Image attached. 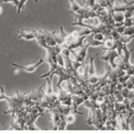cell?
<instances>
[{
    "mask_svg": "<svg viewBox=\"0 0 134 134\" xmlns=\"http://www.w3.org/2000/svg\"><path fill=\"white\" fill-rule=\"evenodd\" d=\"M38 0H35V2H36V3H38Z\"/></svg>",
    "mask_w": 134,
    "mask_h": 134,
    "instance_id": "24",
    "label": "cell"
},
{
    "mask_svg": "<svg viewBox=\"0 0 134 134\" xmlns=\"http://www.w3.org/2000/svg\"><path fill=\"white\" fill-rule=\"evenodd\" d=\"M122 35H124V36L134 35V25L125 28V31H124V34H122Z\"/></svg>",
    "mask_w": 134,
    "mask_h": 134,
    "instance_id": "15",
    "label": "cell"
},
{
    "mask_svg": "<svg viewBox=\"0 0 134 134\" xmlns=\"http://www.w3.org/2000/svg\"><path fill=\"white\" fill-rule=\"evenodd\" d=\"M118 46V40H114L111 36H107L104 40V50H116Z\"/></svg>",
    "mask_w": 134,
    "mask_h": 134,
    "instance_id": "2",
    "label": "cell"
},
{
    "mask_svg": "<svg viewBox=\"0 0 134 134\" xmlns=\"http://www.w3.org/2000/svg\"><path fill=\"white\" fill-rule=\"evenodd\" d=\"M26 2H27V0H20V2H19V5H18V7H17V14H21V12L23 11V7H24Z\"/></svg>",
    "mask_w": 134,
    "mask_h": 134,
    "instance_id": "17",
    "label": "cell"
},
{
    "mask_svg": "<svg viewBox=\"0 0 134 134\" xmlns=\"http://www.w3.org/2000/svg\"><path fill=\"white\" fill-rule=\"evenodd\" d=\"M129 81H131V83H132V84H133V85H134V75H131V77H130Z\"/></svg>",
    "mask_w": 134,
    "mask_h": 134,
    "instance_id": "23",
    "label": "cell"
},
{
    "mask_svg": "<svg viewBox=\"0 0 134 134\" xmlns=\"http://www.w3.org/2000/svg\"><path fill=\"white\" fill-rule=\"evenodd\" d=\"M114 98H115L116 101H118V102H124V97L122 96V90H118L115 88L114 91Z\"/></svg>",
    "mask_w": 134,
    "mask_h": 134,
    "instance_id": "11",
    "label": "cell"
},
{
    "mask_svg": "<svg viewBox=\"0 0 134 134\" xmlns=\"http://www.w3.org/2000/svg\"><path fill=\"white\" fill-rule=\"evenodd\" d=\"M19 38H23L25 40H36L37 34L36 31H25V30H20V31H17Z\"/></svg>",
    "mask_w": 134,
    "mask_h": 134,
    "instance_id": "4",
    "label": "cell"
},
{
    "mask_svg": "<svg viewBox=\"0 0 134 134\" xmlns=\"http://www.w3.org/2000/svg\"><path fill=\"white\" fill-rule=\"evenodd\" d=\"M126 73H127V74H129L130 76L134 75V64H131L128 67H127V68H126Z\"/></svg>",
    "mask_w": 134,
    "mask_h": 134,
    "instance_id": "18",
    "label": "cell"
},
{
    "mask_svg": "<svg viewBox=\"0 0 134 134\" xmlns=\"http://www.w3.org/2000/svg\"><path fill=\"white\" fill-rule=\"evenodd\" d=\"M76 114L75 113H73L72 111L71 113H69L68 114H66V115H64V117H65V120L67 122V124H74V122L76 121Z\"/></svg>",
    "mask_w": 134,
    "mask_h": 134,
    "instance_id": "9",
    "label": "cell"
},
{
    "mask_svg": "<svg viewBox=\"0 0 134 134\" xmlns=\"http://www.w3.org/2000/svg\"><path fill=\"white\" fill-rule=\"evenodd\" d=\"M131 90H129L127 87H124V88L122 90V96L124 97V98H128V97H129V94H130V92H131Z\"/></svg>",
    "mask_w": 134,
    "mask_h": 134,
    "instance_id": "21",
    "label": "cell"
},
{
    "mask_svg": "<svg viewBox=\"0 0 134 134\" xmlns=\"http://www.w3.org/2000/svg\"><path fill=\"white\" fill-rule=\"evenodd\" d=\"M113 20L114 23H124L125 20L124 13L121 12H114L113 14Z\"/></svg>",
    "mask_w": 134,
    "mask_h": 134,
    "instance_id": "8",
    "label": "cell"
},
{
    "mask_svg": "<svg viewBox=\"0 0 134 134\" xmlns=\"http://www.w3.org/2000/svg\"><path fill=\"white\" fill-rule=\"evenodd\" d=\"M67 124H67L64 115V114H61V119H60V122L58 124V130H65Z\"/></svg>",
    "mask_w": 134,
    "mask_h": 134,
    "instance_id": "12",
    "label": "cell"
},
{
    "mask_svg": "<svg viewBox=\"0 0 134 134\" xmlns=\"http://www.w3.org/2000/svg\"><path fill=\"white\" fill-rule=\"evenodd\" d=\"M57 64L58 65L64 67L65 65V59H64V55H63V53H60L57 55Z\"/></svg>",
    "mask_w": 134,
    "mask_h": 134,
    "instance_id": "14",
    "label": "cell"
},
{
    "mask_svg": "<svg viewBox=\"0 0 134 134\" xmlns=\"http://www.w3.org/2000/svg\"><path fill=\"white\" fill-rule=\"evenodd\" d=\"M114 111L117 114H127L126 107H125V104L124 102H118V101H116L114 103Z\"/></svg>",
    "mask_w": 134,
    "mask_h": 134,
    "instance_id": "6",
    "label": "cell"
},
{
    "mask_svg": "<svg viewBox=\"0 0 134 134\" xmlns=\"http://www.w3.org/2000/svg\"><path fill=\"white\" fill-rule=\"evenodd\" d=\"M45 62V58H40L38 59V61L35 63V64H28V65H21V64H17L14 63H12V66H14L16 68H18L19 70H23L26 72H33L38 69V67L41 65L43 63Z\"/></svg>",
    "mask_w": 134,
    "mask_h": 134,
    "instance_id": "1",
    "label": "cell"
},
{
    "mask_svg": "<svg viewBox=\"0 0 134 134\" xmlns=\"http://www.w3.org/2000/svg\"><path fill=\"white\" fill-rule=\"evenodd\" d=\"M61 88L62 90H64V91L68 92V93H71V94H72V91H73V88H74V85H73L72 82L70 81V80H66V81H63V82L57 87V88Z\"/></svg>",
    "mask_w": 134,
    "mask_h": 134,
    "instance_id": "5",
    "label": "cell"
},
{
    "mask_svg": "<svg viewBox=\"0 0 134 134\" xmlns=\"http://www.w3.org/2000/svg\"><path fill=\"white\" fill-rule=\"evenodd\" d=\"M98 55V54H96V55H93V57H90V64H88V76L96 74V70H95V65H94V60Z\"/></svg>",
    "mask_w": 134,
    "mask_h": 134,
    "instance_id": "7",
    "label": "cell"
},
{
    "mask_svg": "<svg viewBox=\"0 0 134 134\" xmlns=\"http://www.w3.org/2000/svg\"><path fill=\"white\" fill-rule=\"evenodd\" d=\"M96 3H97L96 0H86V1H85L86 5L85 6H87V7L91 8V9H92V8L94 7V5H96Z\"/></svg>",
    "mask_w": 134,
    "mask_h": 134,
    "instance_id": "19",
    "label": "cell"
},
{
    "mask_svg": "<svg viewBox=\"0 0 134 134\" xmlns=\"http://www.w3.org/2000/svg\"><path fill=\"white\" fill-rule=\"evenodd\" d=\"M93 38L96 40H98V41L104 42V40L105 38V35L102 32H93Z\"/></svg>",
    "mask_w": 134,
    "mask_h": 134,
    "instance_id": "13",
    "label": "cell"
},
{
    "mask_svg": "<svg viewBox=\"0 0 134 134\" xmlns=\"http://www.w3.org/2000/svg\"><path fill=\"white\" fill-rule=\"evenodd\" d=\"M19 2H20V0H1V4L3 3H12L14 4V5L17 8L19 5Z\"/></svg>",
    "mask_w": 134,
    "mask_h": 134,
    "instance_id": "20",
    "label": "cell"
},
{
    "mask_svg": "<svg viewBox=\"0 0 134 134\" xmlns=\"http://www.w3.org/2000/svg\"><path fill=\"white\" fill-rule=\"evenodd\" d=\"M134 50L133 48L129 49L128 48V45L127 44H124L122 46V55H121V57H122V61H124L126 68L128 67L130 64H131V62H130V57H131V55L132 53V51Z\"/></svg>",
    "mask_w": 134,
    "mask_h": 134,
    "instance_id": "3",
    "label": "cell"
},
{
    "mask_svg": "<svg viewBox=\"0 0 134 134\" xmlns=\"http://www.w3.org/2000/svg\"><path fill=\"white\" fill-rule=\"evenodd\" d=\"M111 53H112V50H105V53L101 55V59H102L103 61L108 62L110 59V57H111Z\"/></svg>",
    "mask_w": 134,
    "mask_h": 134,
    "instance_id": "16",
    "label": "cell"
},
{
    "mask_svg": "<svg viewBox=\"0 0 134 134\" xmlns=\"http://www.w3.org/2000/svg\"><path fill=\"white\" fill-rule=\"evenodd\" d=\"M99 80H100V76H98V75L96 73V74H94V75H90V76H88L86 82L88 83V84H91V85H94V84H97Z\"/></svg>",
    "mask_w": 134,
    "mask_h": 134,
    "instance_id": "10",
    "label": "cell"
},
{
    "mask_svg": "<svg viewBox=\"0 0 134 134\" xmlns=\"http://www.w3.org/2000/svg\"><path fill=\"white\" fill-rule=\"evenodd\" d=\"M83 1H84V2H85V1H86V0H83Z\"/></svg>",
    "mask_w": 134,
    "mask_h": 134,
    "instance_id": "25",
    "label": "cell"
},
{
    "mask_svg": "<svg viewBox=\"0 0 134 134\" xmlns=\"http://www.w3.org/2000/svg\"><path fill=\"white\" fill-rule=\"evenodd\" d=\"M125 26L124 25H122V26H120V27H117V28H114V30H115L116 31L118 32V33H120L121 35H122L124 34V32L125 31Z\"/></svg>",
    "mask_w": 134,
    "mask_h": 134,
    "instance_id": "22",
    "label": "cell"
}]
</instances>
